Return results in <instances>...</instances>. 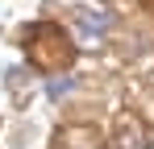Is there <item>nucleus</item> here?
Returning <instances> with one entry per match:
<instances>
[{"instance_id": "f257e3e1", "label": "nucleus", "mask_w": 154, "mask_h": 149, "mask_svg": "<svg viewBox=\"0 0 154 149\" xmlns=\"http://www.w3.org/2000/svg\"><path fill=\"white\" fill-rule=\"evenodd\" d=\"M108 25H112L108 13H79V29H83V33H92V37H100Z\"/></svg>"}, {"instance_id": "f03ea898", "label": "nucleus", "mask_w": 154, "mask_h": 149, "mask_svg": "<svg viewBox=\"0 0 154 149\" xmlns=\"http://www.w3.org/2000/svg\"><path fill=\"white\" fill-rule=\"evenodd\" d=\"M75 91V79H67V74H54L50 83H46V95L50 99H63V95H71Z\"/></svg>"}, {"instance_id": "7ed1b4c3", "label": "nucleus", "mask_w": 154, "mask_h": 149, "mask_svg": "<svg viewBox=\"0 0 154 149\" xmlns=\"http://www.w3.org/2000/svg\"><path fill=\"white\" fill-rule=\"evenodd\" d=\"M121 149H146V137L137 133V124H125L121 128Z\"/></svg>"}]
</instances>
